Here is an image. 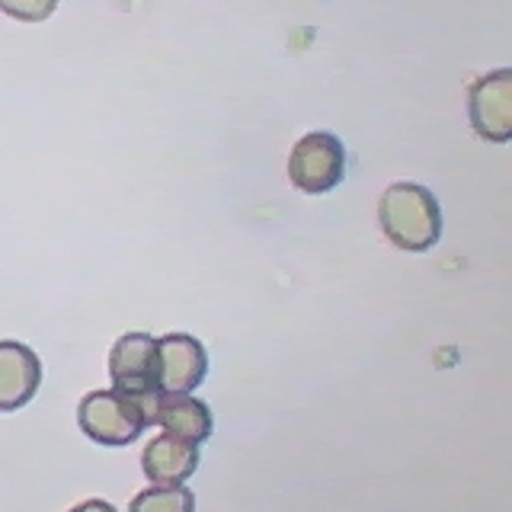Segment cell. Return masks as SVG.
<instances>
[{
  "mask_svg": "<svg viewBox=\"0 0 512 512\" xmlns=\"http://www.w3.org/2000/svg\"><path fill=\"white\" fill-rule=\"evenodd\" d=\"M58 0H0V13L20 23H42L55 13Z\"/></svg>",
  "mask_w": 512,
  "mask_h": 512,
  "instance_id": "cell-11",
  "label": "cell"
},
{
  "mask_svg": "<svg viewBox=\"0 0 512 512\" xmlns=\"http://www.w3.org/2000/svg\"><path fill=\"white\" fill-rule=\"evenodd\" d=\"M141 468L151 484L170 487V484H186L199 468V445H192L180 436H154L141 452Z\"/></svg>",
  "mask_w": 512,
  "mask_h": 512,
  "instance_id": "cell-8",
  "label": "cell"
},
{
  "mask_svg": "<svg viewBox=\"0 0 512 512\" xmlns=\"http://www.w3.org/2000/svg\"><path fill=\"white\" fill-rule=\"evenodd\" d=\"M346 176V148L330 132H311L295 141L288 154V180L295 189L320 196L343 183Z\"/></svg>",
  "mask_w": 512,
  "mask_h": 512,
  "instance_id": "cell-3",
  "label": "cell"
},
{
  "mask_svg": "<svg viewBox=\"0 0 512 512\" xmlns=\"http://www.w3.org/2000/svg\"><path fill=\"white\" fill-rule=\"evenodd\" d=\"M109 378L116 391L157 407L160 378H157V340L151 333H125L109 352Z\"/></svg>",
  "mask_w": 512,
  "mask_h": 512,
  "instance_id": "cell-4",
  "label": "cell"
},
{
  "mask_svg": "<svg viewBox=\"0 0 512 512\" xmlns=\"http://www.w3.org/2000/svg\"><path fill=\"white\" fill-rule=\"evenodd\" d=\"M154 423H160V429L170 432V436H180L192 445H202L215 429L212 410L192 394H160L154 407Z\"/></svg>",
  "mask_w": 512,
  "mask_h": 512,
  "instance_id": "cell-9",
  "label": "cell"
},
{
  "mask_svg": "<svg viewBox=\"0 0 512 512\" xmlns=\"http://www.w3.org/2000/svg\"><path fill=\"white\" fill-rule=\"evenodd\" d=\"M128 512H196V496L183 484H170V487L154 484L128 503Z\"/></svg>",
  "mask_w": 512,
  "mask_h": 512,
  "instance_id": "cell-10",
  "label": "cell"
},
{
  "mask_svg": "<svg viewBox=\"0 0 512 512\" xmlns=\"http://www.w3.org/2000/svg\"><path fill=\"white\" fill-rule=\"evenodd\" d=\"M77 423L84 429V436H90L93 442L119 448L132 445L154 423V410L116 388L90 391L77 407Z\"/></svg>",
  "mask_w": 512,
  "mask_h": 512,
  "instance_id": "cell-2",
  "label": "cell"
},
{
  "mask_svg": "<svg viewBox=\"0 0 512 512\" xmlns=\"http://www.w3.org/2000/svg\"><path fill=\"white\" fill-rule=\"evenodd\" d=\"M68 512H119V509L112 506V503H106V500H84V503H77Z\"/></svg>",
  "mask_w": 512,
  "mask_h": 512,
  "instance_id": "cell-12",
  "label": "cell"
},
{
  "mask_svg": "<svg viewBox=\"0 0 512 512\" xmlns=\"http://www.w3.org/2000/svg\"><path fill=\"white\" fill-rule=\"evenodd\" d=\"M384 237L407 253H426L442 237V205L436 192L420 183H394L378 202Z\"/></svg>",
  "mask_w": 512,
  "mask_h": 512,
  "instance_id": "cell-1",
  "label": "cell"
},
{
  "mask_svg": "<svg viewBox=\"0 0 512 512\" xmlns=\"http://www.w3.org/2000/svg\"><path fill=\"white\" fill-rule=\"evenodd\" d=\"M468 116L484 141H512V68H496L474 80L468 90Z\"/></svg>",
  "mask_w": 512,
  "mask_h": 512,
  "instance_id": "cell-5",
  "label": "cell"
},
{
  "mask_svg": "<svg viewBox=\"0 0 512 512\" xmlns=\"http://www.w3.org/2000/svg\"><path fill=\"white\" fill-rule=\"evenodd\" d=\"M208 352L189 333H167L157 340L160 394H192L205 381Z\"/></svg>",
  "mask_w": 512,
  "mask_h": 512,
  "instance_id": "cell-6",
  "label": "cell"
},
{
  "mask_svg": "<svg viewBox=\"0 0 512 512\" xmlns=\"http://www.w3.org/2000/svg\"><path fill=\"white\" fill-rule=\"evenodd\" d=\"M42 384V362L23 343L0 340V413H13L36 397Z\"/></svg>",
  "mask_w": 512,
  "mask_h": 512,
  "instance_id": "cell-7",
  "label": "cell"
}]
</instances>
